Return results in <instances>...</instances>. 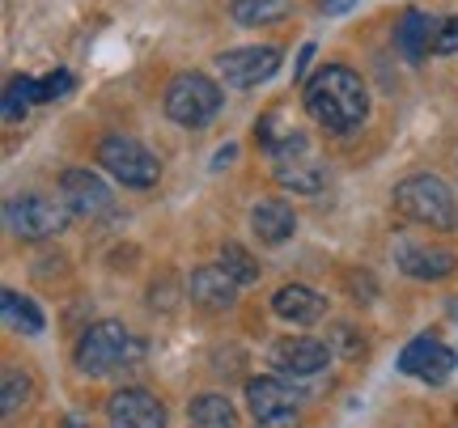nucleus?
<instances>
[{
	"label": "nucleus",
	"mask_w": 458,
	"mask_h": 428,
	"mask_svg": "<svg viewBox=\"0 0 458 428\" xmlns=\"http://www.w3.org/2000/svg\"><path fill=\"white\" fill-rule=\"evenodd\" d=\"M306 115L335 136L357 132L360 123L369 119L365 81L348 64H323L306 81Z\"/></svg>",
	"instance_id": "f257e3e1"
},
{
	"label": "nucleus",
	"mask_w": 458,
	"mask_h": 428,
	"mask_svg": "<svg viewBox=\"0 0 458 428\" xmlns=\"http://www.w3.org/2000/svg\"><path fill=\"white\" fill-rule=\"evenodd\" d=\"M394 213L416 221V225H428V230H458V204L437 174H411V179L399 182L394 187Z\"/></svg>",
	"instance_id": "f03ea898"
},
{
	"label": "nucleus",
	"mask_w": 458,
	"mask_h": 428,
	"mask_svg": "<svg viewBox=\"0 0 458 428\" xmlns=\"http://www.w3.org/2000/svg\"><path fill=\"white\" fill-rule=\"evenodd\" d=\"M221 102H225V89L213 77L179 72L170 81V89H165V115L174 119L179 128H208L221 115Z\"/></svg>",
	"instance_id": "7ed1b4c3"
},
{
	"label": "nucleus",
	"mask_w": 458,
	"mask_h": 428,
	"mask_svg": "<svg viewBox=\"0 0 458 428\" xmlns=\"http://www.w3.org/2000/svg\"><path fill=\"white\" fill-rule=\"evenodd\" d=\"M98 162L123 187H153L162 179V162L140 140H131V136H106L98 145Z\"/></svg>",
	"instance_id": "20e7f679"
},
{
	"label": "nucleus",
	"mask_w": 458,
	"mask_h": 428,
	"mask_svg": "<svg viewBox=\"0 0 458 428\" xmlns=\"http://www.w3.org/2000/svg\"><path fill=\"white\" fill-rule=\"evenodd\" d=\"M128 331H123V323H94V327L81 335V344H77V369L81 373H89V378H102V373H111L114 365H123V357H128Z\"/></svg>",
	"instance_id": "39448f33"
},
{
	"label": "nucleus",
	"mask_w": 458,
	"mask_h": 428,
	"mask_svg": "<svg viewBox=\"0 0 458 428\" xmlns=\"http://www.w3.org/2000/svg\"><path fill=\"white\" fill-rule=\"evenodd\" d=\"M68 213L72 208L51 196H21L9 204V230L26 242H47L68 225Z\"/></svg>",
	"instance_id": "423d86ee"
},
{
	"label": "nucleus",
	"mask_w": 458,
	"mask_h": 428,
	"mask_svg": "<svg viewBox=\"0 0 458 428\" xmlns=\"http://www.w3.org/2000/svg\"><path fill=\"white\" fill-rule=\"evenodd\" d=\"M272 162H276V182L280 187H289L297 196H318L323 191V165L314 162L310 153V140L301 132H293L284 145L272 153Z\"/></svg>",
	"instance_id": "0eeeda50"
},
{
	"label": "nucleus",
	"mask_w": 458,
	"mask_h": 428,
	"mask_svg": "<svg viewBox=\"0 0 458 428\" xmlns=\"http://www.w3.org/2000/svg\"><path fill=\"white\" fill-rule=\"evenodd\" d=\"M280 47H267V43H259V47H233L225 51L221 60H216V68H221V77H225L233 89H255V85L272 81L280 72Z\"/></svg>",
	"instance_id": "6e6552de"
},
{
	"label": "nucleus",
	"mask_w": 458,
	"mask_h": 428,
	"mask_svg": "<svg viewBox=\"0 0 458 428\" xmlns=\"http://www.w3.org/2000/svg\"><path fill=\"white\" fill-rule=\"evenodd\" d=\"M458 365V352L450 344H442L437 335H420V340H411L403 348V357H399V373H411V378L428 382V386H437L454 373Z\"/></svg>",
	"instance_id": "1a4fd4ad"
},
{
	"label": "nucleus",
	"mask_w": 458,
	"mask_h": 428,
	"mask_svg": "<svg viewBox=\"0 0 458 428\" xmlns=\"http://www.w3.org/2000/svg\"><path fill=\"white\" fill-rule=\"evenodd\" d=\"M60 191H64V204L72 208V216H111L114 213L111 187L98 174H89V170H64Z\"/></svg>",
	"instance_id": "9d476101"
},
{
	"label": "nucleus",
	"mask_w": 458,
	"mask_h": 428,
	"mask_svg": "<svg viewBox=\"0 0 458 428\" xmlns=\"http://www.w3.org/2000/svg\"><path fill=\"white\" fill-rule=\"evenodd\" d=\"M267 361L276 365L280 373H289V378H310L318 369H327L331 344H318V340H306V335L301 340H276Z\"/></svg>",
	"instance_id": "9b49d317"
},
{
	"label": "nucleus",
	"mask_w": 458,
	"mask_h": 428,
	"mask_svg": "<svg viewBox=\"0 0 458 428\" xmlns=\"http://www.w3.org/2000/svg\"><path fill=\"white\" fill-rule=\"evenodd\" d=\"M238 289L242 284L229 276L221 264H208V267H196L191 276H187V297L196 301L199 310H229L233 301H238Z\"/></svg>",
	"instance_id": "f8f14e48"
},
{
	"label": "nucleus",
	"mask_w": 458,
	"mask_h": 428,
	"mask_svg": "<svg viewBox=\"0 0 458 428\" xmlns=\"http://www.w3.org/2000/svg\"><path fill=\"white\" fill-rule=\"evenodd\" d=\"M106 415L123 428H165V407L148 390H114L106 399Z\"/></svg>",
	"instance_id": "ddd939ff"
},
{
	"label": "nucleus",
	"mask_w": 458,
	"mask_h": 428,
	"mask_svg": "<svg viewBox=\"0 0 458 428\" xmlns=\"http://www.w3.org/2000/svg\"><path fill=\"white\" fill-rule=\"evenodd\" d=\"M272 310L284 323H297V327H310V323H323L327 314V297L306 289V284H284L276 297H272Z\"/></svg>",
	"instance_id": "4468645a"
},
{
	"label": "nucleus",
	"mask_w": 458,
	"mask_h": 428,
	"mask_svg": "<svg viewBox=\"0 0 458 428\" xmlns=\"http://www.w3.org/2000/svg\"><path fill=\"white\" fill-rule=\"evenodd\" d=\"M250 230H255V238H259L263 247H280V242L293 238L297 216L284 199H259V204L250 208Z\"/></svg>",
	"instance_id": "2eb2a0df"
},
{
	"label": "nucleus",
	"mask_w": 458,
	"mask_h": 428,
	"mask_svg": "<svg viewBox=\"0 0 458 428\" xmlns=\"http://www.w3.org/2000/svg\"><path fill=\"white\" fill-rule=\"evenodd\" d=\"M246 403H250L255 420H263V415L297 412L301 390H293L289 382H280V378H250V382H246Z\"/></svg>",
	"instance_id": "dca6fc26"
},
{
	"label": "nucleus",
	"mask_w": 458,
	"mask_h": 428,
	"mask_svg": "<svg viewBox=\"0 0 458 428\" xmlns=\"http://www.w3.org/2000/svg\"><path fill=\"white\" fill-rule=\"evenodd\" d=\"M394 264L411 281H445L454 272V255L437 247H399L394 250Z\"/></svg>",
	"instance_id": "f3484780"
},
{
	"label": "nucleus",
	"mask_w": 458,
	"mask_h": 428,
	"mask_svg": "<svg viewBox=\"0 0 458 428\" xmlns=\"http://www.w3.org/2000/svg\"><path fill=\"white\" fill-rule=\"evenodd\" d=\"M433 30H437V21H433L425 9H408V13L399 17V26H394V43H399V51L416 64V60H425V51L433 47Z\"/></svg>",
	"instance_id": "a211bd4d"
},
{
	"label": "nucleus",
	"mask_w": 458,
	"mask_h": 428,
	"mask_svg": "<svg viewBox=\"0 0 458 428\" xmlns=\"http://www.w3.org/2000/svg\"><path fill=\"white\" fill-rule=\"evenodd\" d=\"M0 310H4V323L21 335H38L43 331V310L34 306L30 297H21L17 289H4L0 293Z\"/></svg>",
	"instance_id": "6ab92c4d"
},
{
	"label": "nucleus",
	"mask_w": 458,
	"mask_h": 428,
	"mask_svg": "<svg viewBox=\"0 0 458 428\" xmlns=\"http://www.w3.org/2000/svg\"><path fill=\"white\" fill-rule=\"evenodd\" d=\"M191 424L196 428H238V412H233V403L225 395H199L191 399Z\"/></svg>",
	"instance_id": "aec40b11"
},
{
	"label": "nucleus",
	"mask_w": 458,
	"mask_h": 428,
	"mask_svg": "<svg viewBox=\"0 0 458 428\" xmlns=\"http://www.w3.org/2000/svg\"><path fill=\"white\" fill-rule=\"evenodd\" d=\"M289 0H233L229 13L238 26H272V21H284L289 17Z\"/></svg>",
	"instance_id": "412c9836"
},
{
	"label": "nucleus",
	"mask_w": 458,
	"mask_h": 428,
	"mask_svg": "<svg viewBox=\"0 0 458 428\" xmlns=\"http://www.w3.org/2000/svg\"><path fill=\"white\" fill-rule=\"evenodd\" d=\"M34 102H38V81L34 77H13V81L4 85V102H0V115L4 123H17V119H26Z\"/></svg>",
	"instance_id": "4be33fe9"
},
{
	"label": "nucleus",
	"mask_w": 458,
	"mask_h": 428,
	"mask_svg": "<svg viewBox=\"0 0 458 428\" xmlns=\"http://www.w3.org/2000/svg\"><path fill=\"white\" fill-rule=\"evenodd\" d=\"M221 267H225L242 289L259 281V264H255V255H250L246 247H238V242H225V247H221Z\"/></svg>",
	"instance_id": "5701e85b"
},
{
	"label": "nucleus",
	"mask_w": 458,
	"mask_h": 428,
	"mask_svg": "<svg viewBox=\"0 0 458 428\" xmlns=\"http://www.w3.org/2000/svg\"><path fill=\"white\" fill-rule=\"evenodd\" d=\"M26 403H30V378L17 373V369H9V373H4V386H0V415L13 420Z\"/></svg>",
	"instance_id": "b1692460"
},
{
	"label": "nucleus",
	"mask_w": 458,
	"mask_h": 428,
	"mask_svg": "<svg viewBox=\"0 0 458 428\" xmlns=\"http://www.w3.org/2000/svg\"><path fill=\"white\" fill-rule=\"evenodd\" d=\"M68 89H72V72H68V68H55V72H47V77L38 81V102L64 98Z\"/></svg>",
	"instance_id": "393cba45"
},
{
	"label": "nucleus",
	"mask_w": 458,
	"mask_h": 428,
	"mask_svg": "<svg viewBox=\"0 0 458 428\" xmlns=\"http://www.w3.org/2000/svg\"><path fill=\"white\" fill-rule=\"evenodd\" d=\"M433 51L437 55H454L458 51V17H442L433 30Z\"/></svg>",
	"instance_id": "a878e982"
},
{
	"label": "nucleus",
	"mask_w": 458,
	"mask_h": 428,
	"mask_svg": "<svg viewBox=\"0 0 458 428\" xmlns=\"http://www.w3.org/2000/svg\"><path fill=\"white\" fill-rule=\"evenodd\" d=\"M335 348H340L344 357H360V352H365V340H352L348 327H335Z\"/></svg>",
	"instance_id": "bb28decb"
},
{
	"label": "nucleus",
	"mask_w": 458,
	"mask_h": 428,
	"mask_svg": "<svg viewBox=\"0 0 458 428\" xmlns=\"http://www.w3.org/2000/svg\"><path fill=\"white\" fill-rule=\"evenodd\" d=\"M259 428H297V412H280V415H263Z\"/></svg>",
	"instance_id": "cd10ccee"
},
{
	"label": "nucleus",
	"mask_w": 458,
	"mask_h": 428,
	"mask_svg": "<svg viewBox=\"0 0 458 428\" xmlns=\"http://www.w3.org/2000/svg\"><path fill=\"white\" fill-rule=\"evenodd\" d=\"M352 4H357V0H323V13H327V17H340V13H348Z\"/></svg>",
	"instance_id": "c85d7f7f"
},
{
	"label": "nucleus",
	"mask_w": 458,
	"mask_h": 428,
	"mask_svg": "<svg viewBox=\"0 0 458 428\" xmlns=\"http://www.w3.org/2000/svg\"><path fill=\"white\" fill-rule=\"evenodd\" d=\"M310 55H314V43H306V47H301V60H297V72H301V68L310 64Z\"/></svg>",
	"instance_id": "c756f323"
},
{
	"label": "nucleus",
	"mask_w": 458,
	"mask_h": 428,
	"mask_svg": "<svg viewBox=\"0 0 458 428\" xmlns=\"http://www.w3.org/2000/svg\"><path fill=\"white\" fill-rule=\"evenodd\" d=\"M64 428H85V424L77 420V415H68V424H64Z\"/></svg>",
	"instance_id": "7c9ffc66"
},
{
	"label": "nucleus",
	"mask_w": 458,
	"mask_h": 428,
	"mask_svg": "<svg viewBox=\"0 0 458 428\" xmlns=\"http://www.w3.org/2000/svg\"><path fill=\"white\" fill-rule=\"evenodd\" d=\"M111 428H123V424H111Z\"/></svg>",
	"instance_id": "2f4dec72"
}]
</instances>
